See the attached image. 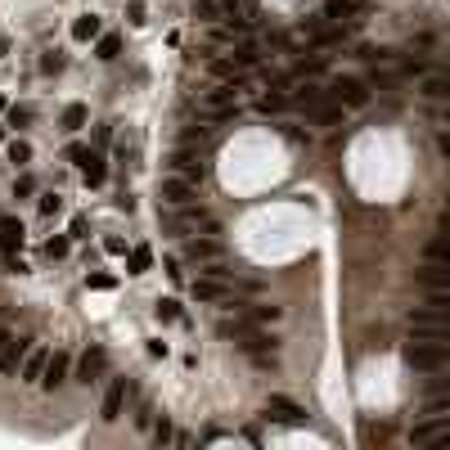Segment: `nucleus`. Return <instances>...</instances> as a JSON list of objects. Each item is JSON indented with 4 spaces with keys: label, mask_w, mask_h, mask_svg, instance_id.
<instances>
[{
    "label": "nucleus",
    "mask_w": 450,
    "mask_h": 450,
    "mask_svg": "<svg viewBox=\"0 0 450 450\" xmlns=\"http://www.w3.org/2000/svg\"><path fill=\"white\" fill-rule=\"evenodd\" d=\"M428 387H433V392H450V378H433Z\"/></svg>",
    "instance_id": "45"
},
{
    "label": "nucleus",
    "mask_w": 450,
    "mask_h": 450,
    "mask_svg": "<svg viewBox=\"0 0 450 450\" xmlns=\"http://www.w3.org/2000/svg\"><path fill=\"white\" fill-rule=\"evenodd\" d=\"M176 225H180V230H198V225H203V230H216V221L203 212V207H189V203H185V212H180Z\"/></svg>",
    "instance_id": "20"
},
{
    "label": "nucleus",
    "mask_w": 450,
    "mask_h": 450,
    "mask_svg": "<svg viewBox=\"0 0 450 450\" xmlns=\"http://www.w3.org/2000/svg\"><path fill=\"white\" fill-rule=\"evenodd\" d=\"M68 243H72V239H50V243H45V257H68Z\"/></svg>",
    "instance_id": "34"
},
{
    "label": "nucleus",
    "mask_w": 450,
    "mask_h": 450,
    "mask_svg": "<svg viewBox=\"0 0 450 450\" xmlns=\"http://www.w3.org/2000/svg\"><path fill=\"white\" fill-rule=\"evenodd\" d=\"M122 405H127V378H113L109 383V392H104V419H109V424H113V419H118L122 415Z\"/></svg>",
    "instance_id": "10"
},
{
    "label": "nucleus",
    "mask_w": 450,
    "mask_h": 450,
    "mask_svg": "<svg viewBox=\"0 0 450 450\" xmlns=\"http://www.w3.org/2000/svg\"><path fill=\"white\" fill-rule=\"evenodd\" d=\"M95 54H99V59H118V54H122V41H118V36H99V41H95Z\"/></svg>",
    "instance_id": "27"
},
{
    "label": "nucleus",
    "mask_w": 450,
    "mask_h": 450,
    "mask_svg": "<svg viewBox=\"0 0 450 450\" xmlns=\"http://www.w3.org/2000/svg\"><path fill=\"white\" fill-rule=\"evenodd\" d=\"M194 298H198V302H225L230 289L216 280V275H203V280H194Z\"/></svg>",
    "instance_id": "13"
},
{
    "label": "nucleus",
    "mask_w": 450,
    "mask_h": 450,
    "mask_svg": "<svg viewBox=\"0 0 450 450\" xmlns=\"http://www.w3.org/2000/svg\"><path fill=\"white\" fill-rule=\"evenodd\" d=\"M153 311H158V320H162V324H180V320H185V311H180V302H171V298H162L158 306H153Z\"/></svg>",
    "instance_id": "25"
},
{
    "label": "nucleus",
    "mask_w": 450,
    "mask_h": 450,
    "mask_svg": "<svg viewBox=\"0 0 450 450\" xmlns=\"http://www.w3.org/2000/svg\"><path fill=\"white\" fill-rule=\"evenodd\" d=\"M198 180H189V176H167L162 180V198H167L171 207H185V203H194V194H198Z\"/></svg>",
    "instance_id": "6"
},
{
    "label": "nucleus",
    "mask_w": 450,
    "mask_h": 450,
    "mask_svg": "<svg viewBox=\"0 0 450 450\" xmlns=\"http://www.w3.org/2000/svg\"><path fill=\"white\" fill-rule=\"evenodd\" d=\"M419 284H424V289H437V293H450V266L446 262H424Z\"/></svg>",
    "instance_id": "9"
},
{
    "label": "nucleus",
    "mask_w": 450,
    "mask_h": 450,
    "mask_svg": "<svg viewBox=\"0 0 450 450\" xmlns=\"http://www.w3.org/2000/svg\"><path fill=\"white\" fill-rule=\"evenodd\" d=\"M324 90H329L342 109H365V104H369V90H365V81H360V77H333Z\"/></svg>",
    "instance_id": "3"
},
{
    "label": "nucleus",
    "mask_w": 450,
    "mask_h": 450,
    "mask_svg": "<svg viewBox=\"0 0 450 450\" xmlns=\"http://www.w3.org/2000/svg\"><path fill=\"white\" fill-rule=\"evenodd\" d=\"M104 369H109V351H104V347H90L81 356V365H77V378H81V383H99Z\"/></svg>",
    "instance_id": "7"
},
{
    "label": "nucleus",
    "mask_w": 450,
    "mask_h": 450,
    "mask_svg": "<svg viewBox=\"0 0 450 450\" xmlns=\"http://www.w3.org/2000/svg\"><path fill=\"white\" fill-rule=\"evenodd\" d=\"M99 36H104V23L95 14H86V18L72 23V41H99Z\"/></svg>",
    "instance_id": "17"
},
{
    "label": "nucleus",
    "mask_w": 450,
    "mask_h": 450,
    "mask_svg": "<svg viewBox=\"0 0 450 450\" xmlns=\"http://www.w3.org/2000/svg\"><path fill=\"white\" fill-rule=\"evenodd\" d=\"M360 5H365V0H360Z\"/></svg>",
    "instance_id": "50"
},
{
    "label": "nucleus",
    "mask_w": 450,
    "mask_h": 450,
    "mask_svg": "<svg viewBox=\"0 0 450 450\" xmlns=\"http://www.w3.org/2000/svg\"><path fill=\"white\" fill-rule=\"evenodd\" d=\"M433 118L442 122V127H450V104H442V109H433Z\"/></svg>",
    "instance_id": "43"
},
{
    "label": "nucleus",
    "mask_w": 450,
    "mask_h": 450,
    "mask_svg": "<svg viewBox=\"0 0 450 450\" xmlns=\"http://www.w3.org/2000/svg\"><path fill=\"white\" fill-rule=\"evenodd\" d=\"M86 289H99V293H109V289H118V280H113L109 271H95V275H86Z\"/></svg>",
    "instance_id": "28"
},
{
    "label": "nucleus",
    "mask_w": 450,
    "mask_h": 450,
    "mask_svg": "<svg viewBox=\"0 0 450 450\" xmlns=\"http://www.w3.org/2000/svg\"><path fill=\"white\" fill-rule=\"evenodd\" d=\"M415 446H450V415H428L415 428Z\"/></svg>",
    "instance_id": "4"
},
{
    "label": "nucleus",
    "mask_w": 450,
    "mask_h": 450,
    "mask_svg": "<svg viewBox=\"0 0 450 450\" xmlns=\"http://www.w3.org/2000/svg\"><path fill=\"white\" fill-rule=\"evenodd\" d=\"M257 109H262V113H280L284 109V95H262V99H257Z\"/></svg>",
    "instance_id": "33"
},
{
    "label": "nucleus",
    "mask_w": 450,
    "mask_h": 450,
    "mask_svg": "<svg viewBox=\"0 0 450 450\" xmlns=\"http://www.w3.org/2000/svg\"><path fill=\"white\" fill-rule=\"evenodd\" d=\"M424 257H428V262H446V266H450V230H442V234L428 239Z\"/></svg>",
    "instance_id": "19"
},
{
    "label": "nucleus",
    "mask_w": 450,
    "mask_h": 450,
    "mask_svg": "<svg viewBox=\"0 0 450 450\" xmlns=\"http://www.w3.org/2000/svg\"><path fill=\"white\" fill-rule=\"evenodd\" d=\"M266 419L298 428V424H306V410L298 405V401H289V396H271V401H266Z\"/></svg>",
    "instance_id": "5"
},
{
    "label": "nucleus",
    "mask_w": 450,
    "mask_h": 450,
    "mask_svg": "<svg viewBox=\"0 0 450 450\" xmlns=\"http://www.w3.org/2000/svg\"><path fill=\"white\" fill-rule=\"evenodd\" d=\"M0 140H5V127H0Z\"/></svg>",
    "instance_id": "49"
},
{
    "label": "nucleus",
    "mask_w": 450,
    "mask_h": 450,
    "mask_svg": "<svg viewBox=\"0 0 450 450\" xmlns=\"http://www.w3.org/2000/svg\"><path fill=\"white\" fill-rule=\"evenodd\" d=\"M81 176H86V185H104V176H109V171H104V162L90 153V158L81 162Z\"/></svg>",
    "instance_id": "26"
},
{
    "label": "nucleus",
    "mask_w": 450,
    "mask_h": 450,
    "mask_svg": "<svg viewBox=\"0 0 450 450\" xmlns=\"http://www.w3.org/2000/svg\"><path fill=\"white\" fill-rule=\"evenodd\" d=\"M185 257L194 266H212V262H221V243H212V239H194V243L185 248Z\"/></svg>",
    "instance_id": "12"
},
{
    "label": "nucleus",
    "mask_w": 450,
    "mask_h": 450,
    "mask_svg": "<svg viewBox=\"0 0 450 450\" xmlns=\"http://www.w3.org/2000/svg\"><path fill=\"white\" fill-rule=\"evenodd\" d=\"M18 248H23V221H14V216H5V221H0V252H18Z\"/></svg>",
    "instance_id": "14"
},
{
    "label": "nucleus",
    "mask_w": 450,
    "mask_h": 450,
    "mask_svg": "<svg viewBox=\"0 0 450 450\" xmlns=\"http://www.w3.org/2000/svg\"><path fill=\"white\" fill-rule=\"evenodd\" d=\"M446 207H450V203H446Z\"/></svg>",
    "instance_id": "51"
},
{
    "label": "nucleus",
    "mask_w": 450,
    "mask_h": 450,
    "mask_svg": "<svg viewBox=\"0 0 450 450\" xmlns=\"http://www.w3.org/2000/svg\"><path fill=\"white\" fill-rule=\"evenodd\" d=\"M401 356H405L410 369H419V374H433V369L450 365V338H410Z\"/></svg>",
    "instance_id": "1"
},
{
    "label": "nucleus",
    "mask_w": 450,
    "mask_h": 450,
    "mask_svg": "<svg viewBox=\"0 0 450 450\" xmlns=\"http://www.w3.org/2000/svg\"><path fill=\"white\" fill-rule=\"evenodd\" d=\"M257 59H262V54H257V45H252V41H243V45L234 50V63H239V68H252Z\"/></svg>",
    "instance_id": "30"
},
{
    "label": "nucleus",
    "mask_w": 450,
    "mask_h": 450,
    "mask_svg": "<svg viewBox=\"0 0 450 450\" xmlns=\"http://www.w3.org/2000/svg\"><path fill=\"white\" fill-rule=\"evenodd\" d=\"M104 252H113V257H122V252H127V239H104Z\"/></svg>",
    "instance_id": "38"
},
{
    "label": "nucleus",
    "mask_w": 450,
    "mask_h": 450,
    "mask_svg": "<svg viewBox=\"0 0 450 450\" xmlns=\"http://www.w3.org/2000/svg\"><path fill=\"white\" fill-rule=\"evenodd\" d=\"M356 14H360V0H329V5H324V18L338 23V27L356 23Z\"/></svg>",
    "instance_id": "11"
},
{
    "label": "nucleus",
    "mask_w": 450,
    "mask_h": 450,
    "mask_svg": "<svg viewBox=\"0 0 450 450\" xmlns=\"http://www.w3.org/2000/svg\"><path fill=\"white\" fill-rule=\"evenodd\" d=\"M437 149H442V158H450V131H442V136H437Z\"/></svg>",
    "instance_id": "44"
},
{
    "label": "nucleus",
    "mask_w": 450,
    "mask_h": 450,
    "mask_svg": "<svg viewBox=\"0 0 450 450\" xmlns=\"http://www.w3.org/2000/svg\"><path fill=\"white\" fill-rule=\"evenodd\" d=\"M131 23H145V0H131Z\"/></svg>",
    "instance_id": "40"
},
{
    "label": "nucleus",
    "mask_w": 450,
    "mask_h": 450,
    "mask_svg": "<svg viewBox=\"0 0 450 450\" xmlns=\"http://www.w3.org/2000/svg\"><path fill=\"white\" fill-rule=\"evenodd\" d=\"M194 14L203 18V23H216V14H221V0H194Z\"/></svg>",
    "instance_id": "29"
},
{
    "label": "nucleus",
    "mask_w": 450,
    "mask_h": 450,
    "mask_svg": "<svg viewBox=\"0 0 450 450\" xmlns=\"http://www.w3.org/2000/svg\"><path fill=\"white\" fill-rule=\"evenodd\" d=\"M32 189H36V185H32V176H23V180H18V185H14V194H23V198H27V194H32Z\"/></svg>",
    "instance_id": "42"
},
{
    "label": "nucleus",
    "mask_w": 450,
    "mask_h": 450,
    "mask_svg": "<svg viewBox=\"0 0 450 450\" xmlns=\"http://www.w3.org/2000/svg\"><path fill=\"white\" fill-rule=\"evenodd\" d=\"M410 338H450V306L424 302L410 311Z\"/></svg>",
    "instance_id": "2"
},
{
    "label": "nucleus",
    "mask_w": 450,
    "mask_h": 450,
    "mask_svg": "<svg viewBox=\"0 0 450 450\" xmlns=\"http://www.w3.org/2000/svg\"><path fill=\"white\" fill-rule=\"evenodd\" d=\"M424 95L433 104H450V72H428L424 77Z\"/></svg>",
    "instance_id": "15"
},
{
    "label": "nucleus",
    "mask_w": 450,
    "mask_h": 450,
    "mask_svg": "<svg viewBox=\"0 0 450 450\" xmlns=\"http://www.w3.org/2000/svg\"><path fill=\"white\" fill-rule=\"evenodd\" d=\"M0 113H5V99H0Z\"/></svg>",
    "instance_id": "48"
},
{
    "label": "nucleus",
    "mask_w": 450,
    "mask_h": 450,
    "mask_svg": "<svg viewBox=\"0 0 450 450\" xmlns=\"http://www.w3.org/2000/svg\"><path fill=\"white\" fill-rule=\"evenodd\" d=\"M27 122H32V109H9V127H27Z\"/></svg>",
    "instance_id": "35"
},
{
    "label": "nucleus",
    "mask_w": 450,
    "mask_h": 450,
    "mask_svg": "<svg viewBox=\"0 0 450 450\" xmlns=\"http://www.w3.org/2000/svg\"><path fill=\"white\" fill-rule=\"evenodd\" d=\"M127 266H131V275H145L149 266H153V248H149V243L127 248Z\"/></svg>",
    "instance_id": "18"
},
{
    "label": "nucleus",
    "mask_w": 450,
    "mask_h": 450,
    "mask_svg": "<svg viewBox=\"0 0 450 450\" xmlns=\"http://www.w3.org/2000/svg\"><path fill=\"white\" fill-rule=\"evenodd\" d=\"M59 207H63V198H59V194H45V198H41V216H54Z\"/></svg>",
    "instance_id": "37"
},
{
    "label": "nucleus",
    "mask_w": 450,
    "mask_h": 450,
    "mask_svg": "<svg viewBox=\"0 0 450 450\" xmlns=\"http://www.w3.org/2000/svg\"><path fill=\"white\" fill-rule=\"evenodd\" d=\"M72 239H86V216H72V230H68Z\"/></svg>",
    "instance_id": "41"
},
{
    "label": "nucleus",
    "mask_w": 450,
    "mask_h": 450,
    "mask_svg": "<svg viewBox=\"0 0 450 450\" xmlns=\"http://www.w3.org/2000/svg\"><path fill=\"white\" fill-rule=\"evenodd\" d=\"M23 356H27V342H14V338H9V347L0 351V374H18Z\"/></svg>",
    "instance_id": "16"
},
{
    "label": "nucleus",
    "mask_w": 450,
    "mask_h": 450,
    "mask_svg": "<svg viewBox=\"0 0 450 450\" xmlns=\"http://www.w3.org/2000/svg\"><path fill=\"white\" fill-rule=\"evenodd\" d=\"M9 347V329H0V351H5Z\"/></svg>",
    "instance_id": "47"
},
{
    "label": "nucleus",
    "mask_w": 450,
    "mask_h": 450,
    "mask_svg": "<svg viewBox=\"0 0 450 450\" xmlns=\"http://www.w3.org/2000/svg\"><path fill=\"white\" fill-rule=\"evenodd\" d=\"M171 437H176V433H171V424H167V419H158V428H153V442H158V446H167Z\"/></svg>",
    "instance_id": "36"
},
{
    "label": "nucleus",
    "mask_w": 450,
    "mask_h": 450,
    "mask_svg": "<svg viewBox=\"0 0 450 450\" xmlns=\"http://www.w3.org/2000/svg\"><path fill=\"white\" fill-rule=\"evenodd\" d=\"M9 162H18V167L32 162V145H27V140H14V145H9Z\"/></svg>",
    "instance_id": "31"
},
{
    "label": "nucleus",
    "mask_w": 450,
    "mask_h": 450,
    "mask_svg": "<svg viewBox=\"0 0 450 450\" xmlns=\"http://www.w3.org/2000/svg\"><path fill=\"white\" fill-rule=\"evenodd\" d=\"M212 77L216 81H243V68L234 59H212Z\"/></svg>",
    "instance_id": "23"
},
{
    "label": "nucleus",
    "mask_w": 450,
    "mask_h": 450,
    "mask_svg": "<svg viewBox=\"0 0 450 450\" xmlns=\"http://www.w3.org/2000/svg\"><path fill=\"white\" fill-rule=\"evenodd\" d=\"M68 158L77 162V167H81V162H86V158H90V149H86V145H68Z\"/></svg>",
    "instance_id": "39"
},
{
    "label": "nucleus",
    "mask_w": 450,
    "mask_h": 450,
    "mask_svg": "<svg viewBox=\"0 0 450 450\" xmlns=\"http://www.w3.org/2000/svg\"><path fill=\"white\" fill-rule=\"evenodd\" d=\"M68 369H72V360L63 356V351H50V360H45V374H41V387L54 392L63 378H68Z\"/></svg>",
    "instance_id": "8"
},
{
    "label": "nucleus",
    "mask_w": 450,
    "mask_h": 450,
    "mask_svg": "<svg viewBox=\"0 0 450 450\" xmlns=\"http://www.w3.org/2000/svg\"><path fill=\"white\" fill-rule=\"evenodd\" d=\"M248 315H252L257 324H271V320H280V306H252Z\"/></svg>",
    "instance_id": "32"
},
{
    "label": "nucleus",
    "mask_w": 450,
    "mask_h": 450,
    "mask_svg": "<svg viewBox=\"0 0 450 450\" xmlns=\"http://www.w3.org/2000/svg\"><path fill=\"white\" fill-rule=\"evenodd\" d=\"M86 118H90V113H86V104H68V109H63V131H81Z\"/></svg>",
    "instance_id": "24"
},
{
    "label": "nucleus",
    "mask_w": 450,
    "mask_h": 450,
    "mask_svg": "<svg viewBox=\"0 0 450 450\" xmlns=\"http://www.w3.org/2000/svg\"><path fill=\"white\" fill-rule=\"evenodd\" d=\"M437 225H442V230H450V207H446V212H442V221H437Z\"/></svg>",
    "instance_id": "46"
},
{
    "label": "nucleus",
    "mask_w": 450,
    "mask_h": 450,
    "mask_svg": "<svg viewBox=\"0 0 450 450\" xmlns=\"http://www.w3.org/2000/svg\"><path fill=\"white\" fill-rule=\"evenodd\" d=\"M171 167H176V176H189V180H203V176H207L203 162H194L189 153H176V162H171Z\"/></svg>",
    "instance_id": "22"
},
{
    "label": "nucleus",
    "mask_w": 450,
    "mask_h": 450,
    "mask_svg": "<svg viewBox=\"0 0 450 450\" xmlns=\"http://www.w3.org/2000/svg\"><path fill=\"white\" fill-rule=\"evenodd\" d=\"M45 360H50V351H27L23 356V378H32V383H41V374H45Z\"/></svg>",
    "instance_id": "21"
}]
</instances>
